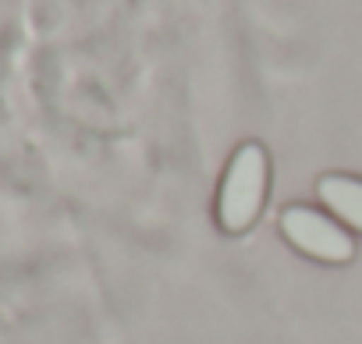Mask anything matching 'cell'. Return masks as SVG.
<instances>
[{
	"label": "cell",
	"instance_id": "6da1fadb",
	"mask_svg": "<svg viewBox=\"0 0 362 344\" xmlns=\"http://www.w3.org/2000/svg\"><path fill=\"white\" fill-rule=\"evenodd\" d=\"M263 189H267V153L256 142H249L238 149L221 192V220L228 231H245L256 220L263 206Z\"/></svg>",
	"mask_w": 362,
	"mask_h": 344
},
{
	"label": "cell",
	"instance_id": "7a4b0ae2",
	"mask_svg": "<svg viewBox=\"0 0 362 344\" xmlns=\"http://www.w3.org/2000/svg\"><path fill=\"white\" fill-rule=\"evenodd\" d=\"M281 227L284 235L309 256L316 259H327V263H344L351 259V242L341 227H334L327 217L313 213V210H302V206H291L284 210L281 217Z\"/></svg>",
	"mask_w": 362,
	"mask_h": 344
},
{
	"label": "cell",
	"instance_id": "3957f363",
	"mask_svg": "<svg viewBox=\"0 0 362 344\" xmlns=\"http://www.w3.org/2000/svg\"><path fill=\"white\" fill-rule=\"evenodd\" d=\"M320 196H323L348 224H355V227L362 231V182L330 174V178L320 182Z\"/></svg>",
	"mask_w": 362,
	"mask_h": 344
}]
</instances>
